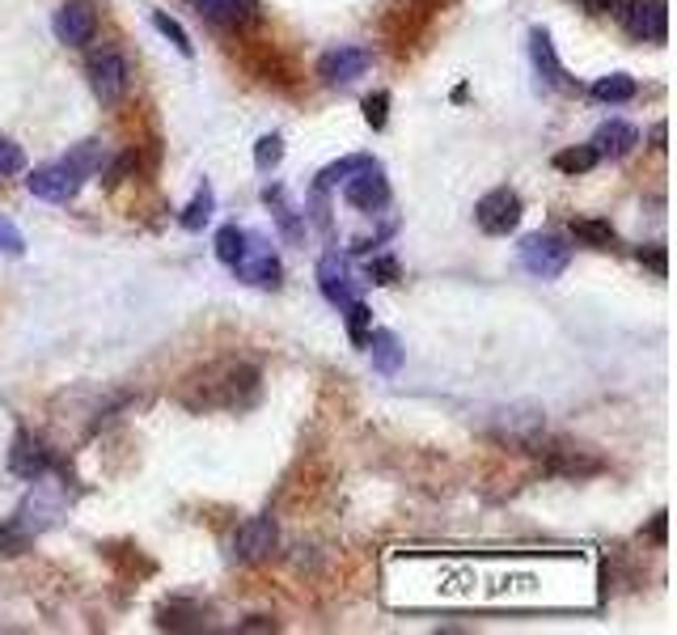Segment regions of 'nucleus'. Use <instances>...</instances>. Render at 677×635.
<instances>
[{
    "instance_id": "obj_1",
    "label": "nucleus",
    "mask_w": 677,
    "mask_h": 635,
    "mask_svg": "<svg viewBox=\"0 0 677 635\" xmlns=\"http://www.w3.org/2000/svg\"><path fill=\"white\" fill-rule=\"evenodd\" d=\"M567 263H572V246H567V237H560V233H530L521 242V267L530 276H538V280L563 276Z\"/></svg>"
},
{
    "instance_id": "obj_2",
    "label": "nucleus",
    "mask_w": 677,
    "mask_h": 635,
    "mask_svg": "<svg viewBox=\"0 0 677 635\" xmlns=\"http://www.w3.org/2000/svg\"><path fill=\"white\" fill-rule=\"evenodd\" d=\"M81 182H86V174L77 170V161L72 157H64V161H52V166H38V170L26 178V191L34 200H47V203H68L77 191H81Z\"/></svg>"
},
{
    "instance_id": "obj_3",
    "label": "nucleus",
    "mask_w": 677,
    "mask_h": 635,
    "mask_svg": "<svg viewBox=\"0 0 677 635\" xmlns=\"http://www.w3.org/2000/svg\"><path fill=\"white\" fill-rule=\"evenodd\" d=\"M619 18L631 38H644V43H661L669 34V9L665 0H622Z\"/></svg>"
},
{
    "instance_id": "obj_4",
    "label": "nucleus",
    "mask_w": 677,
    "mask_h": 635,
    "mask_svg": "<svg viewBox=\"0 0 677 635\" xmlns=\"http://www.w3.org/2000/svg\"><path fill=\"white\" fill-rule=\"evenodd\" d=\"M234 271L246 285H259V289H280V276H284L275 250L267 246L263 237H246V255L234 263Z\"/></svg>"
},
{
    "instance_id": "obj_5",
    "label": "nucleus",
    "mask_w": 677,
    "mask_h": 635,
    "mask_svg": "<svg viewBox=\"0 0 677 635\" xmlns=\"http://www.w3.org/2000/svg\"><path fill=\"white\" fill-rule=\"evenodd\" d=\"M52 30H56V38L64 47H86V43H93V34H98V9L89 0H68V4L56 9Z\"/></svg>"
},
{
    "instance_id": "obj_6",
    "label": "nucleus",
    "mask_w": 677,
    "mask_h": 635,
    "mask_svg": "<svg viewBox=\"0 0 677 635\" xmlns=\"http://www.w3.org/2000/svg\"><path fill=\"white\" fill-rule=\"evenodd\" d=\"M474 221H478V230L483 233L517 230V221H521V196H517V191H508V187L487 191V196L478 200V208H474Z\"/></svg>"
},
{
    "instance_id": "obj_7",
    "label": "nucleus",
    "mask_w": 677,
    "mask_h": 635,
    "mask_svg": "<svg viewBox=\"0 0 677 635\" xmlns=\"http://www.w3.org/2000/svg\"><path fill=\"white\" fill-rule=\"evenodd\" d=\"M127 59L119 56V52H102V56L89 59V86L93 93L102 98V102H119L123 93H127Z\"/></svg>"
},
{
    "instance_id": "obj_8",
    "label": "nucleus",
    "mask_w": 677,
    "mask_h": 635,
    "mask_svg": "<svg viewBox=\"0 0 677 635\" xmlns=\"http://www.w3.org/2000/svg\"><path fill=\"white\" fill-rule=\"evenodd\" d=\"M343 196H348V203L360 208V212H377V208H385V203H390V182H385L382 166L356 170L352 178L343 182Z\"/></svg>"
},
{
    "instance_id": "obj_9",
    "label": "nucleus",
    "mask_w": 677,
    "mask_h": 635,
    "mask_svg": "<svg viewBox=\"0 0 677 635\" xmlns=\"http://www.w3.org/2000/svg\"><path fill=\"white\" fill-rule=\"evenodd\" d=\"M369 64H373V56L364 47H335V52H326L318 59V77L326 86H348V81L369 73Z\"/></svg>"
},
{
    "instance_id": "obj_10",
    "label": "nucleus",
    "mask_w": 677,
    "mask_h": 635,
    "mask_svg": "<svg viewBox=\"0 0 677 635\" xmlns=\"http://www.w3.org/2000/svg\"><path fill=\"white\" fill-rule=\"evenodd\" d=\"M275 538H280V530H275V521L271 517H250L241 530H237L234 538V555L241 564H255V559H267L271 550H275Z\"/></svg>"
},
{
    "instance_id": "obj_11",
    "label": "nucleus",
    "mask_w": 677,
    "mask_h": 635,
    "mask_svg": "<svg viewBox=\"0 0 677 635\" xmlns=\"http://www.w3.org/2000/svg\"><path fill=\"white\" fill-rule=\"evenodd\" d=\"M318 289H323L326 301H330V305H339V310L356 301L352 267H348V259H343V255H326V259L318 263Z\"/></svg>"
},
{
    "instance_id": "obj_12",
    "label": "nucleus",
    "mask_w": 677,
    "mask_h": 635,
    "mask_svg": "<svg viewBox=\"0 0 677 635\" xmlns=\"http://www.w3.org/2000/svg\"><path fill=\"white\" fill-rule=\"evenodd\" d=\"M530 56H533V68L542 73V81L551 89H576V81L567 77V68H563L560 56H555V43H551L546 30H533L530 34Z\"/></svg>"
},
{
    "instance_id": "obj_13",
    "label": "nucleus",
    "mask_w": 677,
    "mask_h": 635,
    "mask_svg": "<svg viewBox=\"0 0 677 635\" xmlns=\"http://www.w3.org/2000/svg\"><path fill=\"white\" fill-rule=\"evenodd\" d=\"M191 9L212 26H246L255 18V0H191Z\"/></svg>"
},
{
    "instance_id": "obj_14",
    "label": "nucleus",
    "mask_w": 677,
    "mask_h": 635,
    "mask_svg": "<svg viewBox=\"0 0 677 635\" xmlns=\"http://www.w3.org/2000/svg\"><path fill=\"white\" fill-rule=\"evenodd\" d=\"M635 145H640V132H635L631 123H622V119H610V123H601V127L593 132L597 157H627Z\"/></svg>"
},
{
    "instance_id": "obj_15",
    "label": "nucleus",
    "mask_w": 677,
    "mask_h": 635,
    "mask_svg": "<svg viewBox=\"0 0 677 635\" xmlns=\"http://www.w3.org/2000/svg\"><path fill=\"white\" fill-rule=\"evenodd\" d=\"M47 449H43V441H34L30 433H18L13 441V454H9V466H13V475H22V479H38L43 470H47Z\"/></svg>"
},
{
    "instance_id": "obj_16",
    "label": "nucleus",
    "mask_w": 677,
    "mask_h": 635,
    "mask_svg": "<svg viewBox=\"0 0 677 635\" xmlns=\"http://www.w3.org/2000/svg\"><path fill=\"white\" fill-rule=\"evenodd\" d=\"M364 347L373 352V369L385 377L398 374V365H403V347H398V339L390 335V331H373L369 339H364Z\"/></svg>"
},
{
    "instance_id": "obj_17",
    "label": "nucleus",
    "mask_w": 677,
    "mask_h": 635,
    "mask_svg": "<svg viewBox=\"0 0 677 635\" xmlns=\"http://www.w3.org/2000/svg\"><path fill=\"white\" fill-rule=\"evenodd\" d=\"M500 436L504 441H512V445H538V436H542V415H538V411H512V415H504Z\"/></svg>"
},
{
    "instance_id": "obj_18",
    "label": "nucleus",
    "mask_w": 677,
    "mask_h": 635,
    "mask_svg": "<svg viewBox=\"0 0 677 635\" xmlns=\"http://www.w3.org/2000/svg\"><path fill=\"white\" fill-rule=\"evenodd\" d=\"M635 77H627V73H614V77H601V81H593V98H597V102H610V107H614V102H631V98H635Z\"/></svg>"
},
{
    "instance_id": "obj_19",
    "label": "nucleus",
    "mask_w": 677,
    "mask_h": 635,
    "mask_svg": "<svg viewBox=\"0 0 677 635\" xmlns=\"http://www.w3.org/2000/svg\"><path fill=\"white\" fill-rule=\"evenodd\" d=\"M212 208H216V196H212V187H200V191H195V200L187 203V212H182V216H178V221H182V230H204L207 221H212Z\"/></svg>"
},
{
    "instance_id": "obj_20",
    "label": "nucleus",
    "mask_w": 677,
    "mask_h": 635,
    "mask_svg": "<svg viewBox=\"0 0 677 635\" xmlns=\"http://www.w3.org/2000/svg\"><path fill=\"white\" fill-rule=\"evenodd\" d=\"M364 166H373V157H364V153H356V157H343V161H335V166H326L318 174V191H330V187H339V182H348L356 170H364Z\"/></svg>"
},
{
    "instance_id": "obj_21",
    "label": "nucleus",
    "mask_w": 677,
    "mask_h": 635,
    "mask_svg": "<svg viewBox=\"0 0 677 635\" xmlns=\"http://www.w3.org/2000/svg\"><path fill=\"white\" fill-rule=\"evenodd\" d=\"M597 161H601V157H597V148L593 145H576V148L555 153V170H563V174H589Z\"/></svg>"
},
{
    "instance_id": "obj_22",
    "label": "nucleus",
    "mask_w": 677,
    "mask_h": 635,
    "mask_svg": "<svg viewBox=\"0 0 677 635\" xmlns=\"http://www.w3.org/2000/svg\"><path fill=\"white\" fill-rule=\"evenodd\" d=\"M246 237H250L246 230H237V225H225V230L216 233V259L225 263V267H234V263L246 255Z\"/></svg>"
},
{
    "instance_id": "obj_23",
    "label": "nucleus",
    "mask_w": 677,
    "mask_h": 635,
    "mask_svg": "<svg viewBox=\"0 0 677 635\" xmlns=\"http://www.w3.org/2000/svg\"><path fill=\"white\" fill-rule=\"evenodd\" d=\"M572 237H580L585 246L606 250V246H614V225H610V221H576V225H572Z\"/></svg>"
},
{
    "instance_id": "obj_24",
    "label": "nucleus",
    "mask_w": 677,
    "mask_h": 635,
    "mask_svg": "<svg viewBox=\"0 0 677 635\" xmlns=\"http://www.w3.org/2000/svg\"><path fill=\"white\" fill-rule=\"evenodd\" d=\"M153 26L161 30V34H166V38L174 43V47H178V52H182V56H191V52H195L191 34H187V30L178 26V22H174V18H170V13H153Z\"/></svg>"
},
{
    "instance_id": "obj_25",
    "label": "nucleus",
    "mask_w": 677,
    "mask_h": 635,
    "mask_svg": "<svg viewBox=\"0 0 677 635\" xmlns=\"http://www.w3.org/2000/svg\"><path fill=\"white\" fill-rule=\"evenodd\" d=\"M348 310V335H352V344L364 347V339H369V322H373V314H369V305H360V301H352V305H343Z\"/></svg>"
},
{
    "instance_id": "obj_26",
    "label": "nucleus",
    "mask_w": 677,
    "mask_h": 635,
    "mask_svg": "<svg viewBox=\"0 0 677 635\" xmlns=\"http://www.w3.org/2000/svg\"><path fill=\"white\" fill-rule=\"evenodd\" d=\"M364 276H369V285H398V259H390V255H382V259H369V267H364Z\"/></svg>"
},
{
    "instance_id": "obj_27",
    "label": "nucleus",
    "mask_w": 677,
    "mask_h": 635,
    "mask_svg": "<svg viewBox=\"0 0 677 635\" xmlns=\"http://www.w3.org/2000/svg\"><path fill=\"white\" fill-rule=\"evenodd\" d=\"M22 166H26V153L13 145V141H4V136H0V178L22 174Z\"/></svg>"
},
{
    "instance_id": "obj_28",
    "label": "nucleus",
    "mask_w": 677,
    "mask_h": 635,
    "mask_svg": "<svg viewBox=\"0 0 677 635\" xmlns=\"http://www.w3.org/2000/svg\"><path fill=\"white\" fill-rule=\"evenodd\" d=\"M26 250V237H22V230L13 225V221H4L0 216V255H22Z\"/></svg>"
},
{
    "instance_id": "obj_29",
    "label": "nucleus",
    "mask_w": 677,
    "mask_h": 635,
    "mask_svg": "<svg viewBox=\"0 0 677 635\" xmlns=\"http://www.w3.org/2000/svg\"><path fill=\"white\" fill-rule=\"evenodd\" d=\"M26 534H22V530H18V521H9V525H4V530H0V555H22V550H26Z\"/></svg>"
},
{
    "instance_id": "obj_30",
    "label": "nucleus",
    "mask_w": 677,
    "mask_h": 635,
    "mask_svg": "<svg viewBox=\"0 0 677 635\" xmlns=\"http://www.w3.org/2000/svg\"><path fill=\"white\" fill-rule=\"evenodd\" d=\"M280 157H284V145H280V136H263V141H259V148H255V161H259V170L275 166Z\"/></svg>"
},
{
    "instance_id": "obj_31",
    "label": "nucleus",
    "mask_w": 677,
    "mask_h": 635,
    "mask_svg": "<svg viewBox=\"0 0 677 635\" xmlns=\"http://www.w3.org/2000/svg\"><path fill=\"white\" fill-rule=\"evenodd\" d=\"M385 111H390V93H369L364 98V119L373 127H385Z\"/></svg>"
},
{
    "instance_id": "obj_32",
    "label": "nucleus",
    "mask_w": 677,
    "mask_h": 635,
    "mask_svg": "<svg viewBox=\"0 0 677 635\" xmlns=\"http://www.w3.org/2000/svg\"><path fill=\"white\" fill-rule=\"evenodd\" d=\"M640 263H648L656 276H665V250H640Z\"/></svg>"
},
{
    "instance_id": "obj_33",
    "label": "nucleus",
    "mask_w": 677,
    "mask_h": 635,
    "mask_svg": "<svg viewBox=\"0 0 677 635\" xmlns=\"http://www.w3.org/2000/svg\"><path fill=\"white\" fill-rule=\"evenodd\" d=\"M665 534H669V517H665V513H656V521L648 525V538L652 543H665Z\"/></svg>"
},
{
    "instance_id": "obj_34",
    "label": "nucleus",
    "mask_w": 677,
    "mask_h": 635,
    "mask_svg": "<svg viewBox=\"0 0 677 635\" xmlns=\"http://www.w3.org/2000/svg\"><path fill=\"white\" fill-rule=\"evenodd\" d=\"M589 13H619V4L622 0H580Z\"/></svg>"
},
{
    "instance_id": "obj_35",
    "label": "nucleus",
    "mask_w": 677,
    "mask_h": 635,
    "mask_svg": "<svg viewBox=\"0 0 677 635\" xmlns=\"http://www.w3.org/2000/svg\"><path fill=\"white\" fill-rule=\"evenodd\" d=\"M275 623L271 619H250V623H241V632H271Z\"/></svg>"
},
{
    "instance_id": "obj_36",
    "label": "nucleus",
    "mask_w": 677,
    "mask_h": 635,
    "mask_svg": "<svg viewBox=\"0 0 677 635\" xmlns=\"http://www.w3.org/2000/svg\"><path fill=\"white\" fill-rule=\"evenodd\" d=\"M652 141H656V148H665V123H656V127H652Z\"/></svg>"
}]
</instances>
